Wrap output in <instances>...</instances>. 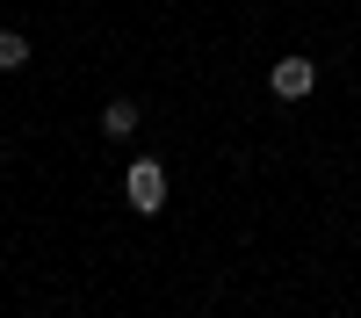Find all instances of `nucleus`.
<instances>
[{"instance_id": "f257e3e1", "label": "nucleus", "mask_w": 361, "mask_h": 318, "mask_svg": "<svg viewBox=\"0 0 361 318\" xmlns=\"http://www.w3.org/2000/svg\"><path fill=\"white\" fill-rule=\"evenodd\" d=\"M123 202L137 217H152V210H166V166L145 152V159H130V173H123Z\"/></svg>"}, {"instance_id": "20e7f679", "label": "nucleus", "mask_w": 361, "mask_h": 318, "mask_svg": "<svg viewBox=\"0 0 361 318\" xmlns=\"http://www.w3.org/2000/svg\"><path fill=\"white\" fill-rule=\"evenodd\" d=\"M29 66V37H15V29H0V73Z\"/></svg>"}, {"instance_id": "7ed1b4c3", "label": "nucleus", "mask_w": 361, "mask_h": 318, "mask_svg": "<svg viewBox=\"0 0 361 318\" xmlns=\"http://www.w3.org/2000/svg\"><path fill=\"white\" fill-rule=\"evenodd\" d=\"M102 137H116V145H123V137H137V102H123V94H116V102L102 109Z\"/></svg>"}, {"instance_id": "f03ea898", "label": "nucleus", "mask_w": 361, "mask_h": 318, "mask_svg": "<svg viewBox=\"0 0 361 318\" xmlns=\"http://www.w3.org/2000/svg\"><path fill=\"white\" fill-rule=\"evenodd\" d=\"M267 87H275L282 102H304L311 87H318V66H311L304 51H289V58H275V66H267Z\"/></svg>"}]
</instances>
